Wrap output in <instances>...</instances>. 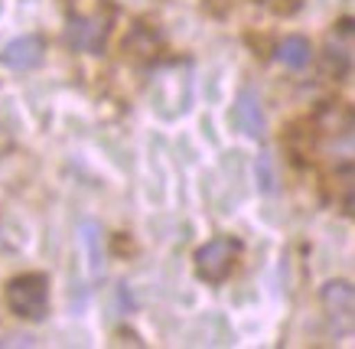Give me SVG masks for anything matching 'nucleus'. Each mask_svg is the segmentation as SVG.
<instances>
[{
    "instance_id": "nucleus-1",
    "label": "nucleus",
    "mask_w": 355,
    "mask_h": 349,
    "mask_svg": "<svg viewBox=\"0 0 355 349\" xmlns=\"http://www.w3.org/2000/svg\"><path fill=\"white\" fill-rule=\"evenodd\" d=\"M111 20L114 10L105 0H76L65 17V43L82 53H101L111 33Z\"/></svg>"
},
{
    "instance_id": "nucleus-2",
    "label": "nucleus",
    "mask_w": 355,
    "mask_h": 349,
    "mask_svg": "<svg viewBox=\"0 0 355 349\" xmlns=\"http://www.w3.org/2000/svg\"><path fill=\"white\" fill-rule=\"evenodd\" d=\"M238 262H241V241L232 235H218L209 239L205 245H199L193 255L196 278L205 284H225L235 274Z\"/></svg>"
},
{
    "instance_id": "nucleus-3",
    "label": "nucleus",
    "mask_w": 355,
    "mask_h": 349,
    "mask_svg": "<svg viewBox=\"0 0 355 349\" xmlns=\"http://www.w3.org/2000/svg\"><path fill=\"white\" fill-rule=\"evenodd\" d=\"M7 307H10L13 316L20 320H30V323H40L46 314H49V278L46 274H17L10 284H7Z\"/></svg>"
},
{
    "instance_id": "nucleus-4",
    "label": "nucleus",
    "mask_w": 355,
    "mask_h": 349,
    "mask_svg": "<svg viewBox=\"0 0 355 349\" xmlns=\"http://www.w3.org/2000/svg\"><path fill=\"white\" fill-rule=\"evenodd\" d=\"M323 310L333 323H343V330L352 327V314H355V291L349 281H329L323 287Z\"/></svg>"
},
{
    "instance_id": "nucleus-5",
    "label": "nucleus",
    "mask_w": 355,
    "mask_h": 349,
    "mask_svg": "<svg viewBox=\"0 0 355 349\" xmlns=\"http://www.w3.org/2000/svg\"><path fill=\"white\" fill-rule=\"evenodd\" d=\"M232 118H235L238 131L248 134V137H264V131H268V118H264L261 101H258V95H254L251 88H241V92H238L235 108H232Z\"/></svg>"
},
{
    "instance_id": "nucleus-6",
    "label": "nucleus",
    "mask_w": 355,
    "mask_h": 349,
    "mask_svg": "<svg viewBox=\"0 0 355 349\" xmlns=\"http://www.w3.org/2000/svg\"><path fill=\"white\" fill-rule=\"evenodd\" d=\"M43 56H46V43L40 36H20V40H13L7 49H3V62L17 72H30V69L43 66Z\"/></svg>"
},
{
    "instance_id": "nucleus-7",
    "label": "nucleus",
    "mask_w": 355,
    "mask_h": 349,
    "mask_svg": "<svg viewBox=\"0 0 355 349\" xmlns=\"http://www.w3.org/2000/svg\"><path fill=\"white\" fill-rule=\"evenodd\" d=\"M352 66V20L339 23V33L329 36L326 46V72H336V78H343Z\"/></svg>"
},
{
    "instance_id": "nucleus-8",
    "label": "nucleus",
    "mask_w": 355,
    "mask_h": 349,
    "mask_svg": "<svg viewBox=\"0 0 355 349\" xmlns=\"http://www.w3.org/2000/svg\"><path fill=\"white\" fill-rule=\"evenodd\" d=\"M277 59H280V62H284L287 69L300 72V69H306V66L313 62V43L306 40V36H300V33L287 36V40L277 46Z\"/></svg>"
},
{
    "instance_id": "nucleus-9",
    "label": "nucleus",
    "mask_w": 355,
    "mask_h": 349,
    "mask_svg": "<svg viewBox=\"0 0 355 349\" xmlns=\"http://www.w3.org/2000/svg\"><path fill=\"white\" fill-rule=\"evenodd\" d=\"M160 46V36L157 33H147L144 26H137L134 33L124 40V53H137V56H150L153 49Z\"/></svg>"
},
{
    "instance_id": "nucleus-10",
    "label": "nucleus",
    "mask_w": 355,
    "mask_h": 349,
    "mask_svg": "<svg viewBox=\"0 0 355 349\" xmlns=\"http://www.w3.org/2000/svg\"><path fill=\"white\" fill-rule=\"evenodd\" d=\"M254 176H258L261 193H274V189H277V176H274V164H270L268 153H264V157L258 160V167H254Z\"/></svg>"
},
{
    "instance_id": "nucleus-11",
    "label": "nucleus",
    "mask_w": 355,
    "mask_h": 349,
    "mask_svg": "<svg viewBox=\"0 0 355 349\" xmlns=\"http://www.w3.org/2000/svg\"><path fill=\"white\" fill-rule=\"evenodd\" d=\"M268 7H274L277 13H293L297 7H300V0H264Z\"/></svg>"
}]
</instances>
